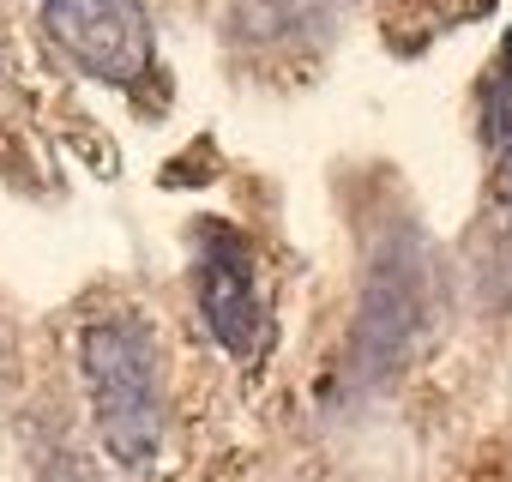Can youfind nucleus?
<instances>
[{"mask_svg": "<svg viewBox=\"0 0 512 482\" xmlns=\"http://www.w3.org/2000/svg\"><path fill=\"white\" fill-rule=\"evenodd\" d=\"M37 13L55 49L79 73L121 85V91L145 85L157 43H151V13L139 0H37Z\"/></svg>", "mask_w": 512, "mask_h": 482, "instance_id": "nucleus-3", "label": "nucleus"}, {"mask_svg": "<svg viewBox=\"0 0 512 482\" xmlns=\"http://www.w3.org/2000/svg\"><path fill=\"white\" fill-rule=\"evenodd\" d=\"M428 326V254L410 229L380 235V248L368 260L362 278V308L350 326V350H344V386L368 392L380 386L422 338Z\"/></svg>", "mask_w": 512, "mask_h": 482, "instance_id": "nucleus-2", "label": "nucleus"}, {"mask_svg": "<svg viewBox=\"0 0 512 482\" xmlns=\"http://www.w3.org/2000/svg\"><path fill=\"white\" fill-rule=\"evenodd\" d=\"M193 296L211 338L235 362H253L266 350V308H260V284H253V254L217 217L193 229Z\"/></svg>", "mask_w": 512, "mask_h": 482, "instance_id": "nucleus-4", "label": "nucleus"}, {"mask_svg": "<svg viewBox=\"0 0 512 482\" xmlns=\"http://www.w3.org/2000/svg\"><path fill=\"white\" fill-rule=\"evenodd\" d=\"M79 368L91 392V422L121 470H151L163 446V374L151 326L133 314L91 320L79 338Z\"/></svg>", "mask_w": 512, "mask_h": 482, "instance_id": "nucleus-1", "label": "nucleus"}, {"mask_svg": "<svg viewBox=\"0 0 512 482\" xmlns=\"http://www.w3.org/2000/svg\"><path fill=\"white\" fill-rule=\"evenodd\" d=\"M482 133H488V157H494V199H500V211H512V37L500 43V67L488 79Z\"/></svg>", "mask_w": 512, "mask_h": 482, "instance_id": "nucleus-5", "label": "nucleus"}]
</instances>
